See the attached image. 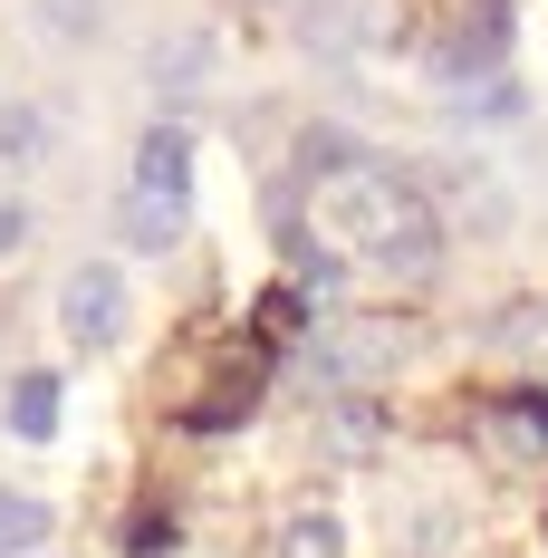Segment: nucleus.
Wrapping results in <instances>:
<instances>
[{
	"mask_svg": "<svg viewBox=\"0 0 548 558\" xmlns=\"http://www.w3.org/2000/svg\"><path fill=\"white\" fill-rule=\"evenodd\" d=\"M308 213L328 231V251L346 260H366V270H394V279H424L442 260V222L434 203L404 183V173L366 165V155H346V165L318 173V193H308Z\"/></svg>",
	"mask_w": 548,
	"mask_h": 558,
	"instance_id": "nucleus-1",
	"label": "nucleus"
},
{
	"mask_svg": "<svg viewBox=\"0 0 548 558\" xmlns=\"http://www.w3.org/2000/svg\"><path fill=\"white\" fill-rule=\"evenodd\" d=\"M58 328H68V347H115V337H125V270H107V260L68 270V289H58Z\"/></svg>",
	"mask_w": 548,
	"mask_h": 558,
	"instance_id": "nucleus-2",
	"label": "nucleus"
},
{
	"mask_svg": "<svg viewBox=\"0 0 548 558\" xmlns=\"http://www.w3.org/2000/svg\"><path fill=\"white\" fill-rule=\"evenodd\" d=\"M394 356H404V328H385V318H356V328L318 337V376H328V386H366Z\"/></svg>",
	"mask_w": 548,
	"mask_h": 558,
	"instance_id": "nucleus-3",
	"label": "nucleus"
},
{
	"mask_svg": "<svg viewBox=\"0 0 548 558\" xmlns=\"http://www.w3.org/2000/svg\"><path fill=\"white\" fill-rule=\"evenodd\" d=\"M49 145H58V125H49L39 97H10V107H0V183H10V173H39Z\"/></svg>",
	"mask_w": 548,
	"mask_h": 558,
	"instance_id": "nucleus-4",
	"label": "nucleus"
},
{
	"mask_svg": "<svg viewBox=\"0 0 548 558\" xmlns=\"http://www.w3.org/2000/svg\"><path fill=\"white\" fill-rule=\"evenodd\" d=\"M366 29H376V10H366V0H299V39H308L318 58L366 49Z\"/></svg>",
	"mask_w": 548,
	"mask_h": 558,
	"instance_id": "nucleus-5",
	"label": "nucleus"
},
{
	"mask_svg": "<svg viewBox=\"0 0 548 558\" xmlns=\"http://www.w3.org/2000/svg\"><path fill=\"white\" fill-rule=\"evenodd\" d=\"M500 49H510V10H500V0H482V10L452 29V49H442V77H482V68H500Z\"/></svg>",
	"mask_w": 548,
	"mask_h": 558,
	"instance_id": "nucleus-6",
	"label": "nucleus"
},
{
	"mask_svg": "<svg viewBox=\"0 0 548 558\" xmlns=\"http://www.w3.org/2000/svg\"><path fill=\"white\" fill-rule=\"evenodd\" d=\"M135 183L193 203V145H183V125H145V135H135Z\"/></svg>",
	"mask_w": 548,
	"mask_h": 558,
	"instance_id": "nucleus-7",
	"label": "nucleus"
},
{
	"mask_svg": "<svg viewBox=\"0 0 548 558\" xmlns=\"http://www.w3.org/2000/svg\"><path fill=\"white\" fill-rule=\"evenodd\" d=\"M115 231H125L135 251H173V241H183V193H145V183H125Z\"/></svg>",
	"mask_w": 548,
	"mask_h": 558,
	"instance_id": "nucleus-8",
	"label": "nucleus"
},
{
	"mask_svg": "<svg viewBox=\"0 0 548 558\" xmlns=\"http://www.w3.org/2000/svg\"><path fill=\"white\" fill-rule=\"evenodd\" d=\"M482 424H491V452H510V462H539V452H548V395H500Z\"/></svg>",
	"mask_w": 548,
	"mask_h": 558,
	"instance_id": "nucleus-9",
	"label": "nucleus"
},
{
	"mask_svg": "<svg viewBox=\"0 0 548 558\" xmlns=\"http://www.w3.org/2000/svg\"><path fill=\"white\" fill-rule=\"evenodd\" d=\"M251 395H260V347H241V356H231V366H221V386L203 395V404H193V424H203V434H212V424H231V414H241V404H251Z\"/></svg>",
	"mask_w": 548,
	"mask_h": 558,
	"instance_id": "nucleus-10",
	"label": "nucleus"
},
{
	"mask_svg": "<svg viewBox=\"0 0 548 558\" xmlns=\"http://www.w3.org/2000/svg\"><path fill=\"white\" fill-rule=\"evenodd\" d=\"M10 434L20 444H49L58 434V376H20L10 386Z\"/></svg>",
	"mask_w": 548,
	"mask_h": 558,
	"instance_id": "nucleus-11",
	"label": "nucleus"
},
{
	"mask_svg": "<svg viewBox=\"0 0 548 558\" xmlns=\"http://www.w3.org/2000/svg\"><path fill=\"white\" fill-rule=\"evenodd\" d=\"M49 539V501H29V492H0V558H29Z\"/></svg>",
	"mask_w": 548,
	"mask_h": 558,
	"instance_id": "nucleus-12",
	"label": "nucleus"
},
{
	"mask_svg": "<svg viewBox=\"0 0 548 558\" xmlns=\"http://www.w3.org/2000/svg\"><path fill=\"white\" fill-rule=\"evenodd\" d=\"M279 558H346V539H337L328 510H289L279 520Z\"/></svg>",
	"mask_w": 548,
	"mask_h": 558,
	"instance_id": "nucleus-13",
	"label": "nucleus"
},
{
	"mask_svg": "<svg viewBox=\"0 0 548 558\" xmlns=\"http://www.w3.org/2000/svg\"><path fill=\"white\" fill-rule=\"evenodd\" d=\"M39 20L77 49V39H97V29H107V0H39Z\"/></svg>",
	"mask_w": 548,
	"mask_h": 558,
	"instance_id": "nucleus-14",
	"label": "nucleus"
},
{
	"mask_svg": "<svg viewBox=\"0 0 548 558\" xmlns=\"http://www.w3.org/2000/svg\"><path fill=\"white\" fill-rule=\"evenodd\" d=\"M491 337H500V347H520V356H539V347H548V308H510Z\"/></svg>",
	"mask_w": 548,
	"mask_h": 558,
	"instance_id": "nucleus-15",
	"label": "nucleus"
},
{
	"mask_svg": "<svg viewBox=\"0 0 548 558\" xmlns=\"http://www.w3.org/2000/svg\"><path fill=\"white\" fill-rule=\"evenodd\" d=\"M376 444V404H337V452H366Z\"/></svg>",
	"mask_w": 548,
	"mask_h": 558,
	"instance_id": "nucleus-16",
	"label": "nucleus"
},
{
	"mask_svg": "<svg viewBox=\"0 0 548 558\" xmlns=\"http://www.w3.org/2000/svg\"><path fill=\"white\" fill-rule=\"evenodd\" d=\"M212 68V49L203 39H183V49H155V77H203Z\"/></svg>",
	"mask_w": 548,
	"mask_h": 558,
	"instance_id": "nucleus-17",
	"label": "nucleus"
},
{
	"mask_svg": "<svg viewBox=\"0 0 548 558\" xmlns=\"http://www.w3.org/2000/svg\"><path fill=\"white\" fill-rule=\"evenodd\" d=\"M20 241H29V213H20V193H0V260H10Z\"/></svg>",
	"mask_w": 548,
	"mask_h": 558,
	"instance_id": "nucleus-18",
	"label": "nucleus"
}]
</instances>
